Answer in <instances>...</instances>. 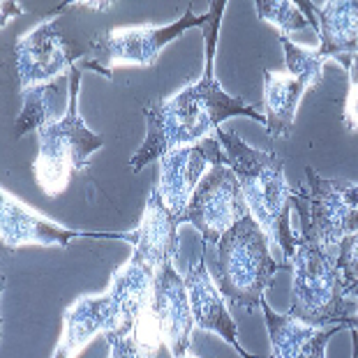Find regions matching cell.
<instances>
[{"mask_svg":"<svg viewBox=\"0 0 358 358\" xmlns=\"http://www.w3.org/2000/svg\"><path fill=\"white\" fill-rule=\"evenodd\" d=\"M299 7L319 37V56L338 60L358 53V0L299 3Z\"/></svg>","mask_w":358,"mask_h":358,"instance_id":"cell-16","label":"cell"},{"mask_svg":"<svg viewBox=\"0 0 358 358\" xmlns=\"http://www.w3.org/2000/svg\"><path fill=\"white\" fill-rule=\"evenodd\" d=\"M294 292L289 317L308 326H347L354 329V303L345 294L342 275L338 268V250H329L301 234L292 255Z\"/></svg>","mask_w":358,"mask_h":358,"instance_id":"cell-4","label":"cell"},{"mask_svg":"<svg viewBox=\"0 0 358 358\" xmlns=\"http://www.w3.org/2000/svg\"><path fill=\"white\" fill-rule=\"evenodd\" d=\"M354 331H358V312H356V324H354Z\"/></svg>","mask_w":358,"mask_h":358,"instance_id":"cell-26","label":"cell"},{"mask_svg":"<svg viewBox=\"0 0 358 358\" xmlns=\"http://www.w3.org/2000/svg\"><path fill=\"white\" fill-rule=\"evenodd\" d=\"M280 44L285 49L287 72L264 70V102H266V132L271 139L292 134L294 116L299 102L308 88L317 86L324 77V65L329 63L319 56L317 49H303L289 40V35H280Z\"/></svg>","mask_w":358,"mask_h":358,"instance_id":"cell-7","label":"cell"},{"mask_svg":"<svg viewBox=\"0 0 358 358\" xmlns=\"http://www.w3.org/2000/svg\"><path fill=\"white\" fill-rule=\"evenodd\" d=\"M308 192H296L308 199V224L303 234L319 245L338 250L340 243L358 231V185L349 180H326L308 166Z\"/></svg>","mask_w":358,"mask_h":358,"instance_id":"cell-8","label":"cell"},{"mask_svg":"<svg viewBox=\"0 0 358 358\" xmlns=\"http://www.w3.org/2000/svg\"><path fill=\"white\" fill-rule=\"evenodd\" d=\"M148 310L153 312L159 333H162V342L171 356H185L192 345V329L196 324L192 317V306H189L185 278L178 275L173 262H164L157 268Z\"/></svg>","mask_w":358,"mask_h":358,"instance_id":"cell-14","label":"cell"},{"mask_svg":"<svg viewBox=\"0 0 358 358\" xmlns=\"http://www.w3.org/2000/svg\"><path fill=\"white\" fill-rule=\"evenodd\" d=\"M338 63H342V67H347V72H349V95L345 102L342 120H345V125L349 129H358V53L340 56Z\"/></svg>","mask_w":358,"mask_h":358,"instance_id":"cell-23","label":"cell"},{"mask_svg":"<svg viewBox=\"0 0 358 358\" xmlns=\"http://www.w3.org/2000/svg\"><path fill=\"white\" fill-rule=\"evenodd\" d=\"M65 333L60 338L53 358H74L97 333L134 331V324L127 315L125 303L109 287L100 296H81L65 310Z\"/></svg>","mask_w":358,"mask_h":358,"instance_id":"cell-12","label":"cell"},{"mask_svg":"<svg viewBox=\"0 0 358 358\" xmlns=\"http://www.w3.org/2000/svg\"><path fill=\"white\" fill-rule=\"evenodd\" d=\"M0 236H3V245L10 250H19L26 245H44V248H67L72 241L79 238H106V241H127L134 245L136 234H106V231H79L67 229L51 220L37 215L33 208L19 203L14 196L3 189L0 194Z\"/></svg>","mask_w":358,"mask_h":358,"instance_id":"cell-11","label":"cell"},{"mask_svg":"<svg viewBox=\"0 0 358 358\" xmlns=\"http://www.w3.org/2000/svg\"><path fill=\"white\" fill-rule=\"evenodd\" d=\"M220 146L224 150V164L238 176L248 210L268 238L282 250L285 259H292L299 236L289 224V208L294 201V189L285 176V159L273 150H259L248 146L238 134L215 129Z\"/></svg>","mask_w":358,"mask_h":358,"instance_id":"cell-2","label":"cell"},{"mask_svg":"<svg viewBox=\"0 0 358 358\" xmlns=\"http://www.w3.org/2000/svg\"><path fill=\"white\" fill-rule=\"evenodd\" d=\"M227 0H215L210 5V21L203 28L206 40V65L201 79L180 90L169 100H157L143 109L146 116V139L134 157L129 159V169L139 173L153 159H159L169 150L182 146H194L208 139L210 132L234 116L250 118L266 127V116H262L252 104L241 97H229L220 88L215 77V49L220 19L224 14Z\"/></svg>","mask_w":358,"mask_h":358,"instance_id":"cell-1","label":"cell"},{"mask_svg":"<svg viewBox=\"0 0 358 358\" xmlns=\"http://www.w3.org/2000/svg\"><path fill=\"white\" fill-rule=\"evenodd\" d=\"M266 317V329L271 335V358H326V347L333 335L345 331L347 326H308L299 319L280 315L268 303H262Z\"/></svg>","mask_w":358,"mask_h":358,"instance_id":"cell-18","label":"cell"},{"mask_svg":"<svg viewBox=\"0 0 358 358\" xmlns=\"http://www.w3.org/2000/svg\"><path fill=\"white\" fill-rule=\"evenodd\" d=\"M182 220L176 217L166 208L162 201L157 185L150 187V194L143 208V217L136 229L134 252L132 257L141 259L143 264L157 271L164 262H173L180 255V241H178V227Z\"/></svg>","mask_w":358,"mask_h":358,"instance_id":"cell-17","label":"cell"},{"mask_svg":"<svg viewBox=\"0 0 358 358\" xmlns=\"http://www.w3.org/2000/svg\"><path fill=\"white\" fill-rule=\"evenodd\" d=\"M81 70H70V109L60 120L37 129V157L33 162L35 180L47 196L63 194L72 173H83L90 155L104 146L102 134H95L79 116Z\"/></svg>","mask_w":358,"mask_h":358,"instance_id":"cell-5","label":"cell"},{"mask_svg":"<svg viewBox=\"0 0 358 358\" xmlns=\"http://www.w3.org/2000/svg\"><path fill=\"white\" fill-rule=\"evenodd\" d=\"M182 358H199V356H194V354H185V356H182Z\"/></svg>","mask_w":358,"mask_h":358,"instance_id":"cell-25","label":"cell"},{"mask_svg":"<svg viewBox=\"0 0 358 358\" xmlns=\"http://www.w3.org/2000/svg\"><path fill=\"white\" fill-rule=\"evenodd\" d=\"M185 287L189 296V306H192V317L196 329L213 331L229 342V345L238 352L243 358H257L255 354H250L248 349L241 347L238 342V329L236 322L231 319L229 310H227L224 296L220 294V289L213 280L208 271V257L206 250L201 248V257L194 266H189L185 273Z\"/></svg>","mask_w":358,"mask_h":358,"instance_id":"cell-15","label":"cell"},{"mask_svg":"<svg viewBox=\"0 0 358 358\" xmlns=\"http://www.w3.org/2000/svg\"><path fill=\"white\" fill-rule=\"evenodd\" d=\"M248 213L238 176L227 164H215L196 185L187 206L185 222L201 234L203 248L210 250Z\"/></svg>","mask_w":358,"mask_h":358,"instance_id":"cell-9","label":"cell"},{"mask_svg":"<svg viewBox=\"0 0 358 358\" xmlns=\"http://www.w3.org/2000/svg\"><path fill=\"white\" fill-rule=\"evenodd\" d=\"M352 335H354V358H358V331L352 329Z\"/></svg>","mask_w":358,"mask_h":358,"instance_id":"cell-24","label":"cell"},{"mask_svg":"<svg viewBox=\"0 0 358 358\" xmlns=\"http://www.w3.org/2000/svg\"><path fill=\"white\" fill-rule=\"evenodd\" d=\"M255 10L259 14V19L280 28L282 35H289L292 30H301L310 26L306 14L301 12L299 3H289V0H257Z\"/></svg>","mask_w":358,"mask_h":358,"instance_id":"cell-20","label":"cell"},{"mask_svg":"<svg viewBox=\"0 0 358 358\" xmlns=\"http://www.w3.org/2000/svg\"><path fill=\"white\" fill-rule=\"evenodd\" d=\"M338 268L345 285V294L358 301V231L347 236L338 248Z\"/></svg>","mask_w":358,"mask_h":358,"instance_id":"cell-21","label":"cell"},{"mask_svg":"<svg viewBox=\"0 0 358 358\" xmlns=\"http://www.w3.org/2000/svg\"><path fill=\"white\" fill-rule=\"evenodd\" d=\"M86 51L77 42L67 40L56 19L37 24L28 35H21L14 47L21 90L63 77L86 56Z\"/></svg>","mask_w":358,"mask_h":358,"instance_id":"cell-10","label":"cell"},{"mask_svg":"<svg viewBox=\"0 0 358 358\" xmlns=\"http://www.w3.org/2000/svg\"><path fill=\"white\" fill-rule=\"evenodd\" d=\"M210 21L208 14H194L187 10L182 17L171 26H139V28H116L104 30L95 35L88 44L86 56L79 60V70H93L104 74L106 79L113 77V67L116 65H139L150 67L157 63L159 51L166 44L185 33L189 28H206Z\"/></svg>","mask_w":358,"mask_h":358,"instance_id":"cell-6","label":"cell"},{"mask_svg":"<svg viewBox=\"0 0 358 358\" xmlns=\"http://www.w3.org/2000/svg\"><path fill=\"white\" fill-rule=\"evenodd\" d=\"M215 164H224V150L217 139H203L194 146H182L169 150L159 157V182L157 189L162 194L173 215L185 222V213L199 180L206 176V169Z\"/></svg>","mask_w":358,"mask_h":358,"instance_id":"cell-13","label":"cell"},{"mask_svg":"<svg viewBox=\"0 0 358 358\" xmlns=\"http://www.w3.org/2000/svg\"><path fill=\"white\" fill-rule=\"evenodd\" d=\"M280 268L271 255L268 234L250 213L217 241L215 257L208 266L224 301L236 308H248V312L262 308L266 289Z\"/></svg>","mask_w":358,"mask_h":358,"instance_id":"cell-3","label":"cell"},{"mask_svg":"<svg viewBox=\"0 0 358 358\" xmlns=\"http://www.w3.org/2000/svg\"><path fill=\"white\" fill-rule=\"evenodd\" d=\"M109 342V358H155V349L141 345L132 331H111L106 333Z\"/></svg>","mask_w":358,"mask_h":358,"instance_id":"cell-22","label":"cell"},{"mask_svg":"<svg viewBox=\"0 0 358 358\" xmlns=\"http://www.w3.org/2000/svg\"><path fill=\"white\" fill-rule=\"evenodd\" d=\"M21 106L17 123H14V136H24L33 129H42L60 120L70 109V74L53 79L42 86L21 90Z\"/></svg>","mask_w":358,"mask_h":358,"instance_id":"cell-19","label":"cell"}]
</instances>
